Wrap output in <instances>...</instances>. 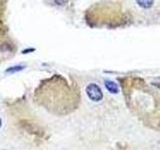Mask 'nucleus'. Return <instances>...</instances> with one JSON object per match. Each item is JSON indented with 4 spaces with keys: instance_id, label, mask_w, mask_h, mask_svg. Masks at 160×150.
I'll return each instance as SVG.
<instances>
[{
    "instance_id": "obj_3",
    "label": "nucleus",
    "mask_w": 160,
    "mask_h": 150,
    "mask_svg": "<svg viewBox=\"0 0 160 150\" xmlns=\"http://www.w3.org/2000/svg\"><path fill=\"white\" fill-rule=\"evenodd\" d=\"M86 94L92 101L98 102L103 98V93L98 85L94 83H90L86 87Z\"/></svg>"
},
{
    "instance_id": "obj_1",
    "label": "nucleus",
    "mask_w": 160,
    "mask_h": 150,
    "mask_svg": "<svg viewBox=\"0 0 160 150\" xmlns=\"http://www.w3.org/2000/svg\"><path fill=\"white\" fill-rule=\"evenodd\" d=\"M124 92L129 107L151 127L160 129V81L147 84L141 78L124 84Z\"/></svg>"
},
{
    "instance_id": "obj_5",
    "label": "nucleus",
    "mask_w": 160,
    "mask_h": 150,
    "mask_svg": "<svg viewBox=\"0 0 160 150\" xmlns=\"http://www.w3.org/2000/svg\"><path fill=\"white\" fill-rule=\"evenodd\" d=\"M136 1L142 8H149L153 5V0H136Z\"/></svg>"
},
{
    "instance_id": "obj_6",
    "label": "nucleus",
    "mask_w": 160,
    "mask_h": 150,
    "mask_svg": "<svg viewBox=\"0 0 160 150\" xmlns=\"http://www.w3.org/2000/svg\"><path fill=\"white\" fill-rule=\"evenodd\" d=\"M22 69H24V66H14V67H10L6 70L7 73H13V72H17V71H21Z\"/></svg>"
},
{
    "instance_id": "obj_4",
    "label": "nucleus",
    "mask_w": 160,
    "mask_h": 150,
    "mask_svg": "<svg viewBox=\"0 0 160 150\" xmlns=\"http://www.w3.org/2000/svg\"><path fill=\"white\" fill-rule=\"evenodd\" d=\"M104 84H105V87L108 89V91H110L111 93H115V94L118 93V91H119L118 86L113 81H110V80H105Z\"/></svg>"
},
{
    "instance_id": "obj_2",
    "label": "nucleus",
    "mask_w": 160,
    "mask_h": 150,
    "mask_svg": "<svg viewBox=\"0 0 160 150\" xmlns=\"http://www.w3.org/2000/svg\"><path fill=\"white\" fill-rule=\"evenodd\" d=\"M35 95L39 104L43 105L48 111L58 115L73 111L74 104L78 103L76 100L78 95L73 93L65 79L58 75H54L39 85Z\"/></svg>"
},
{
    "instance_id": "obj_7",
    "label": "nucleus",
    "mask_w": 160,
    "mask_h": 150,
    "mask_svg": "<svg viewBox=\"0 0 160 150\" xmlns=\"http://www.w3.org/2000/svg\"><path fill=\"white\" fill-rule=\"evenodd\" d=\"M1 125H2V121H1V119H0V127H1Z\"/></svg>"
}]
</instances>
